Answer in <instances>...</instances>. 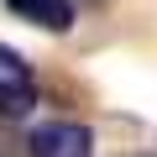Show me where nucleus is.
<instances>
[{"label":"nucleus","instance_id":"f257e3e1","mask_svg":"<svg viewBox=\"0 0 157 157\" xmlns=\"http://www.w3.org/2000/svg\"><path fill=\"white\" fill-rule=\"evenodd\" d=\"M37 110V73L16 47H0V115L21 121Z\"/></svg>","mask_w":157,"mask_h":157},{"label":"nucleus","instance_id":"f03ea898","mask_svg":"<svg viewBox=\"0 0 157 157\" xmlns=\"http://www.w3.org/2000/svg\"><path fill=\"white\" fill-rule=\"evenodd\" d=\"M26 152L32 157H94V136L78 121H47V126L32 131Z\"/></svg>","mask_w":157,"mask_h":157},{"label":"nucleus","instance_id":"7ed1b4c3","mask_svg":"<svg viewBox=\"0 0 157 157\" xmlns=\"http://www.w3.org/2000/svg\"><path fill=\"white\" fill-rule=\"evenodd\" d=\"M6 11L42 26V32H68L73 26V0H6Z\"/></svg>","mask_w":157,"mask_h":157}]
</instances>
